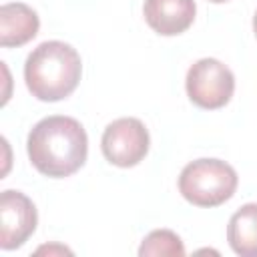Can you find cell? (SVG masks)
<instances>
[{
    "mask_svg": "<svg viewBox=\"0 0 257 257\" xmlns=\"http://www.w3.org/2000/svg\"><path fill=\"white\" fill-rule=\"evenodd\" d=\"M32 167L50 179H64L76 173L88 155V137L84 126L64 114L38 120L26 141Z\"/></svg>",
    "mask_w": 257,
    "mask_h": 257,
    "instance_id": "cell-1",
    "label": "cell"
},
{
    "mask_svg": "<svg viewBox=\"0 0 257 257\" xmlns=\"http://www.w3.org/2000/svg\"><path fill=\"white\" fill-rule=\"evenodd\" d=\"M80 54L62 40L38 44L24 62L26 88L44 102H56L70 96L80 82Z\"/></svg>",
    "mask_w": 257,
    "mask_h": 257,
    "instance_id": "cell-2",
    "label": "cell"
},
{
    "mask_svg": "<svg viewBox=\"0 0 257 257\" xmlns=\"http://www.w3.org/2000/svg\"><path fill=\"white\" fill-rule=\"evenodd\" d=\"M239 185L235 169L221 159H197L183 167L179 193L195 207H219L229 201Z\"/></svg>",
    "mask_w": 257,
    "mask_h": 257,
    "instance_id": "cell-3",
    "label": "cell"
},
{
    "mask_svg": "<svg viewBox=\"0 0 257 257\" xmlns=\"http://www.w3.org/2000/svg\"><path fill=\"white\" fill-rule=\"evenodd\" d=\"M187 96L205 110L225 106L235 92V76L227 64L217 58H201L187 70Z\"/></svg>",
    "mask_w": 257,
    "mask_h": 257,
    "instance_id": "cell-4",
    "label": "cell"
},
{
    "mask_svg": "<svg viewBox=\"0 0 257 257\" xmlns=\"http://www.w3.org/2000/svg\"><path fill=\"white\" fill-rule=\"evenodd\" d=\"M151 147V137L143 120L135 116H122L106 124L102 139H100V149L104 159L114 165V167H135L139 165Z\"/></svg>",
    "mask_w": 257,
    "mask_h": 257,
    "instance_id": "cell-5",
    "label": "cell"
},
{
    "mask_svg": "<svg viewBox=\"0 0 257 257\" xmlns=\"http://www.w3.org/2000/svg\"><path fill=\"white\" fill-rule=\"evenodd\" d=\"M38 215L34 203L20 191L6 189L0 195V247L12 251L22 247L36 231Z\"/></svg>",
    "mask_w": 257,
    "mask_h": 257,
    "instance_id": "cell-6",
    "label": "cell"
},
{
    "mask_svg": "<svg viewBox=\"0 0 257 257\" xmlns=\"http://www.w3.org/2000/svg\"><path fill=\"white\" fill-rule=\"evenodd\" d=\"M197 14L195 0H145L143 16L147 24L161 36H177L185 32Z\"/></svg>",
    "mask_w": 257,
    "mask_h": 257,
    "instance_id": "cell-7",
    "label": "cell"
},
{
    "mask_svg": "<svg viewBox=\"0 0 257 257\" xmlns=\"http://www.w3.org/2000/svg\"><path fill=\"white\" fill-rule=\"evenodd\" d=\"M40 28L38 14L24 2H8L0 8V44L4 48L30 42Z\"/></svg>",
    "mask_w": 257,
    "mask_h": 257,
    "instance_id": "cell-8",
    "label": "cell"
},
{
    "mask_svg": "<svg viewBox=\"0 0 257 257\" xmlns=\"http://www.w3.org/2000/svg\"><path fill=\"white\" fill-rule=\"evenodd\" d=\"M227 241L237 255L257 257V203H247L231 215Z\"/></svg>",
    "mask_w": 257,
    "mask_h": 257,
    "instance_id": "cell-9",
    "label": "cell"
},
{
    "mask_svg": "<svg viewBox=\"0 0 257 257\" xmlns=\"http://www.w3.org/2000/svg\"><path fill=\"white\" fill-rule=\"evenodd\" d=\"M141 257H153V255H171V257H183L185 255V245L177 233L171 229H155L151 231L141 247H139Z\"/></svg>",
    "mask_w": 257,
    "mask_h": 257,
    "instance_id": "cell-10",
    "label": "cell"
},
{
    "mask_svg": "<svg viewBox=\"0 0 257 257\" xmlns=\"http://www.w3.org/2000/svg\"><path fill=\"white\" fill-rule=\"evenodd\" d=\"M42 251H62V253H70L66 247H40L38 253H42Z\"/></svg>",
    "mask_w": 257,
    "mask_h": 257,
    "instance_id": "cell-11",
    "label": "cell"
},
{
    "mask_svg": "<svg viewBox=\"0 0 257 257\" xmlns=\"http://www.w3.org/2000/svg\"><path fill=\"white\" fill-rule=\"evenodd\" d=\"M253 32H255V36H257V12H255V16H253Z\"/></svg>",
    "mask_w": 257,
    "mask_h": 257,
    "instance_id": "cell-12",
    "label": "cell"
},
{
    "mask_svg": "<svg viewBox=\"0 0 257 257\" xmlns=\"http://www.w3.org/2000/svg\"><path fill=\"white\" fill-rule=\"evenodd\" d=\"M209 2H215V4H223V2H229V0H209Z\"/></svg>",
    "mask_w": 257,
    "mask_h": 257,
    "instance_id": "cell-13",
    "label": "cell"
}]
</instances>
